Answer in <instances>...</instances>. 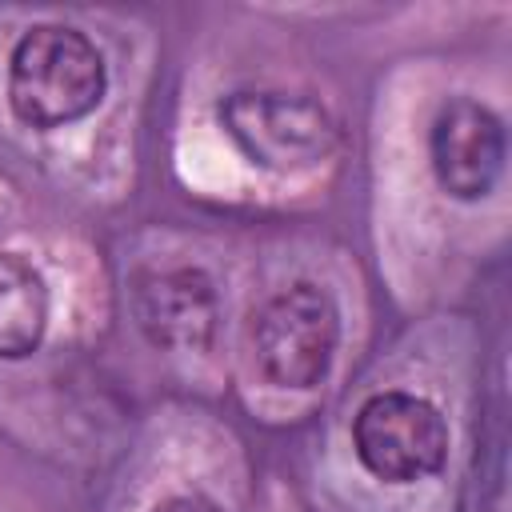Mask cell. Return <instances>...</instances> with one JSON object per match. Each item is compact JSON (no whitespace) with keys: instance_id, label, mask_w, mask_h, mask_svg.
Returning a JSON list of instances; mask_svg holds the SVG:
<instances>
[{"instance_id":"obj_1","label":"cell","mask_w":512,"mask_h":512,"mask_svg":"<svg viewBox=\"0 0 512 512\" xmlns=\"http://www.w3.org/2000/svg\"><path fill=\"white\" fill-rule=\"evenodd\" d=\"M104 60L96 44L68 24L28 28L8 60V104L32 128H60L104 100Z\"/></svg>"},{"instance_id":"obj_2","label":"cell","mask_w":512,"mask_h":512,"mask_svg":"<svg viewBox=\"0 0 512 512\" xmlns=\"http://www.w3.org/2000/svg\"><path fill=\"white\" fill-rule=\"evenodd\" d=\"M220 124L252 164L280 176L316 168L340 140L328 108L300 92H232L220 100Z\"/></svg>"},{"instance_id":"obj_3","label":"cell","mask_w":512,"mask_h":512,"mask_svg":"<svg viewBox=\"0 0 512 512\" xmlns=\"http://www.w3.org/2000/svg\"><path fill=\"white\" fill-rule=\"evenodd\" d=\"M340 312L316 284H292L276 292L252 324L256 368L276 388H316L336 356Z\"/></svg>"},{"instance_id":"obj_4","label":"cell","mask_w":512,"mask_h":512,"mask_svg":"<svg viewBox=\"0 0 512 512\" xmlns=\"http://www.w3.org/2000/svg\"><path fill=\"white\" fill-rule=\"evenodd\" d=\"M352 444L372 476L388 484H412L440 472L448 456V424L424 396L376 392L352 420Z\"/></svg>"},{"instance_id":"obj_5","label":"cell","mask_w":512,"mask_h":512,"mask_svg":"<svg viewBox=\"0 0 512 512\" xmlns=\"http://www.w3.org/2000/svg\"><path fill=\"white\" fill-rule=\"evenodd\" d=\"M428 152H432V172L448 196L480 200L492 192V184L504 172V152H508L504 124L488 104L456 96L436 112Z\"/></svg>"},{"instance_id":"obj_6","label":"cell","mask_w":512,"mask_h":512,"mask_svg":"<svg viewBox=\"0 0 512 512\" xmlns=\"http://www.w3.org/2000/svg\"><path fill=\"white\" fill-rule=\"evenodd\" d=\"M140 332L168 352H204L216 336V288L200 268L152 272L132 292Z\"/></svg>"},{"instance_id":"obj_7","label":"cell","mask_w":512,"mask_h":512,"mask_svg":"<svg viewBox=\"0 0 512 512\" xmlns=\"http://www.w3.org/2000/svg\"><path fill=\"white\" fill-rule=\"evenodd\" d=\"M48 324L44 276L16 252H0V356H28Z\"/></svg>"},{"instance_id":"obj_8","label":"cell","mask_w":512,"mask_h":512,"mask_svg":"<svg viewBox=\"0 0 512 512\" xmlns=\"http://www.w3.org/2000/svg\"><path fill=\"white\" fill-rule=\"evenodd\" d=\"M152 512H220V508L208 496H172V500L156 504Z\"/></svg>"}]
</instances>
